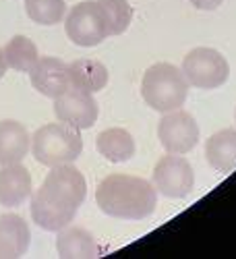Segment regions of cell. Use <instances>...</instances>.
I'll return each instance as SVG.
<instances>
[{"label": "cell", "instance_id": "obj_1", "mask_svg": "<svg viewBox=\"0 0 236 259\" xmlns=\"http://www.w3.org/2000/svg\"><path fill=\"white\" fill-rule=\"evenodd\" d=\"M87 195V183L73 164L52 166L48 177L31 197V218L46 232L69 226Z\"/></svg>", "mask_w": 236, "mask_h": 259}, {"label": "cell", "instance_id": "obj_2", "mask_svg": "<svg viewBox=\"0 0 236 259\" xmlns=\"http://www.w3.org/2000/svg\"><path fill=\"white\" fill-rule=\"evenodd\" d=\"M98 207L116 220H143L158 205L156 187L139 177L108 175L96 189Z\"/></svg>", "mask_w": 236, "mask_h": 259}, {"label": "cell", "instance_id": "obj_3", "mask_svg": "<svg viewBox=\"0 0 236 259\" xmlns=\"http://www.w3.org/2000/svg\"><path fill=\"white\" fill-rule=\"evenodd\" d=\"M141 96L156 112H172L186 102L188 81L180 69L170 62H158L149 67L141 81Z\"/></svg>", "mask_w": 236, "mask_h": 259}, {"label": "cell", "instance_id": "obj_4", "mask_svg": "<svg viewBox=\"0 0 236 259\" xmlns=\"http://www.w3.org/2000/svg\"><path fill=\"white\" fill-rule=\"evenodd\" d=\"M31 152L41 166L48 168L73 164L83 152V139L77 128L64 122H50L31 137Z\"/></svg>", "mask_w": 236, "mask_h": 259}, {"label": "cell", "instance_id": "obj_5", "mask_svg": "<svg viewBox=\"0 0 236 259\" xmlns=\"http://www.w3.org/2000/svg\"><path fill=\"white\" fill-rule=\"evenodd\" d=\"M64 29L73 44L91 48L108 37V21L100 0H85L71 9L64 21Z\"/></svg>", "mask_w": 236, "mask_h": 259}, {"label": "cell", "instance_id": "obj_6", "mask_svg": "<svg viewBox=\"0 0 236 259\" xmlns=\"http://www.w3.org/2000/svg\"><path fill=\"white\" fill-rule=\"evenodd\" d=\"M182 73L188 85L197 90H218L230 77L228 60L213 48H195L182 60Z\"/></svg>", "mask_w": 236, "mask_h": 259}, {"label": "cell", "instance_id": "obj_7", "mask_svg": "<svg viewBox=\"0 0 236 259\" xmlns=\"http://www.w3.org/2000/svg\"><path fill=\"white\" fill-rule=\"evenodd\" d=\"M195 175L186 158L178 154H170L158 160L154 168V187L160 195L168 199H182L193 191Z\"/></svg>", "mask_w": 236, "mask_h": 259}, {"label": "cell", "instance_id": "obj_8", "mask_svg": "<svg viewBox=\"0 0 236 259\" xmlns=\"http://www.w3.org/2000/svg\"><path fill=\"white\" fill-rule=\"evenodd\" d=\"M158 137L162 147L168 154H188L199 143V126L197 120L184 110L166 112L158 124Z\"/></svg>", "mask_w": 236, "mask_h": 259}, {"label": "cell", "instance_id": "obj_9", "mask_svg": "<svg viewBox=\"0 0 236 259\" xmlns=\"http://www.w3.org/2000/svg\"><path fill=\"white\" fill-rule=\"evenodd\" d=\"M98 102L93 94L81 92L75 88H69L62 96L54 100V114L60 122L69 124L77 131L83 128H91L98 120Z\"/></svg>", "mask_w": 236, "mask_h": 259}, {"label": "cell", "instance_id": "obj_10", "mask_svg": "<svg viewBox=\"0 0 236 259\" xmlns=\"http://www.w3.org/2000/svg\"><path fill=\"white\" fill-rule=\"evenodd\" d=\"M31 85L46 98L56 100L71 88V77H69V64L62 62L60 58L52 56H41L29 71Z\"/></svg>", "mask_w": 236, "mask_h": 259}, {"label": "cell", "instance_id": "obj_11", "mask_svg": "<svg viewBox=\"0 0 236 259\" xmlns=\"http://www.w3.org/2000/svg\"><path fill=\"white\" fill-rule=\"evenodd\" d=\"M31 197V175L25 166L7 164L0 168V205L19 207Z\"/></svg>", "mask_w": 236, "mask_h": 259}, {"label": "cell", "instance_id": "obj_12", "mask_svg": "<svg viewBox=\"0 0 236 259\" xmlns=\"http://www.w3.org/2000/svg\"><path fill=\"white\" fill-rule=\"evenodd\" d=\"M31 245V232L17 213L0 215V257H23Z\"/></svg>", "mask_w": 236, "mask_h": 259}, {"label": "cell", "instance_id": "obj_13", "mask_svg": "<svg viewBox=\"0 0 236 259\" xmlns=\"http://www.w3.org/2000/svg\"><path fill=\"white\" fill-rule=\"evenodd\" d=\"M31 137L25 124L17 120H3L0 122V166L19 164L29 152Z\"/></svg>", "mask_w": 236, "mask_h": 259}, {"label": "cell", "instance_id": "obj_14", "mask_svg": "<svg viewBox=\"0 0 236 259\" xmlns=\"http://www.w3.org/2000/svg\"><path fill=\"white\" fill-rule=\"evenodd\" d=\"M69 77H71V88L96 94L102 92L108 85V69L104 67L100 60L93 58H77L69 64Z\"/></svg>", "mask_w": 236, "mask_h": 259}, {"label": "cell", "instance_id": "obj_15", "mask_svg": "<svg viewBox=\"0 0 236 259\" xmlns=\"http://www.w3.org/2000/svg\"><path fill=\"white\" fill-rule=\"evenodd\" d=\"M205 160L218 172H232L236 168V131L224 128L213 133L205 143Z\"/></svg>", "mask_w": 236, "mask_h": 259}, {"label": "cell", "instance_id": "obj_16", "mask_svg": "<svg viewBox=\"0 0 236 259\" xmlns=\"http://www.w3.org/2000/svg\"><path fill=\"white\" fill-rule=\"evenodd\" d=\"M56 249L60 257H100L102 247L98 245L96 236L85 228H67L58 230Z\"/></svg>", "mask_w": 236, "mask_h": 259}, {"label": "cell", "instance_id": "obj_17", "mask_svg": "<svg viewBox=\"0 0 236 259\" xmlns=\"http://www.w3.org/2000/svg\"><path fill=\"white\" fill-rule=\"evenodd\" d=\"M96 147L106 160L114 162V164L128 162L135 156V149H137L133 135L128 131H124V128H120V126L102 131L96 139Z\"/></svg>", "mask_w": 236, "mask_h": 259}, {"label": "cell", "instance_id": "obj_18", "mask_svg": "<svg viewBox=\"0 0 236 259\" xmlns=\"http://www.w3.org/2000/svg\"><path fill=\"white\" fill-rule=\"evenodd\" d=\"M5 58L11 69L19 73H29L33 69V64L37 62V46L25 35H15L9 39V44L5 46Z\"/></svg>", "mask_w": 236, "mask_h": 259}, {"label": "cell", "instance_id": "obj_19", "mask_svg": "<svg viewBox=\"0 0 236 259\" xmlns=\"http://www.w3.org/2000/svg\"><path fill=\"white\" fill-rule=\"evenodd\" d=\"M27 17L39 25H56L67 13L64 0H25Z\"/></svg>", "mask_w": 236, "mask_h": 259}, {"label": "cell", "instance_id": "obj_20", "mask_svg": "<svg viewBox=\"0 0 236 259\" xmlns=\"http://www.w3.org/2000/svg\"><path fill=\"white\" fill-rule=\"evenodd\" d=\"M100 5L106 13V21H108V33H124L133 21V7L128 5V0H100Z\"/></svg>", "mask_w": 236, "mask_h": 259}, {"label": "cell", "instance_id": "obj_21", "mask_svg": "<svg viewBox=\"0 0 236 259\" xmlns=\"http://www.w3.org/2000/svg\"><path fill=\"white\" fill-rule=\"evenodd\" d=\"M188 3L195 9H199V11H216L224 0H188Z\"/></svg>", "mask_w": 236, "mask_h": 259}, {"label": "cell", "instance_id": "obj_22", "mask_svg": "<svg viewBox=\"0 0 236 259\" xmlns=\"http://www.w3.org/2000/svg\"><path fill=\"white\" fill-rule=\"evenodd\" d=\"M7 69H9V64H7V58H5V50H0V79L5 77Z\"/></svg>", "mask_w": 236, "mask_h": 259}, {"label": "cell", "instance_id": "obj_23", "mask_svg": "<svg viewBox=\"0 0 236 259\" xmlns=\"http://www.w3.org/2000/svg\"><path fill=\"white\" fill-rule=\"evenodd\" d=\"M234 118H236V114H234Z\"/></svg>", "mask_w": 236, "mask_h": 259}]
</instances>
